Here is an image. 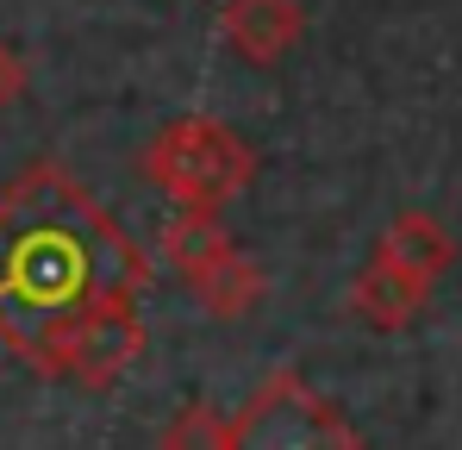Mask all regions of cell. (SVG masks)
Returning <instances> with one entry per match:
<instances>
[{
	"instance_id": "6da1fadb",
	"label": "cell",
	"mask_w": 462,
	"mask_h": 450,
	"mask_svg": "<svg viewBox=\"0 0 462 450\" xmlns=\"http://www.w3.org/2000/svg\"><path fill=\"white\" fill-rule=\"evenodd\" d=\"M151 257L88 201L69 169L32 163L0 194V344L32 363L51 319L88 295H144Z\"/></svg>"
},
{
	"instance_id": "7a4b0ae2",
	"label": "cell",
	"mask_w": 462,
	"mask_h": 450,
	"mask_svg": "<svg viewBox=\"0 0 462 450\" xmlns=\"http://www.w3.org/2000/svg\"><path fill=\"white\" fill-rule=\"evenodd\" d=\"M144 357V313L138 295H88L63 319L44 325L32 370L51 381H81V388H113L119 375Z\"/></svg>"
},
{
	"instance_id": "3957f363",
	"label": "cell",
	"mask_w": 462,
	"mask_h": 450,
	"mask_svg": "<svg viewBox=\"0 0 462 450\" xmlns=\"http://www.w3.org/2000/svg\"><path fill=\"white\" fill-rule=\"evenodd\" d=\"M144 175L181 207H226L231 194H244L256 182V150L244 145L226 119L181 113L151 138Z\"/></svg>"
},
{
	"instance_id": "277c9868",
	"label": "cell",
	"mask_w": 462,
	"mask_h": 450,
	"mask_svg": "<svg viewBox=\"0 0 462 450\" xmlns=\"http://www.w3.org/2000/svg\"><path fill=\"white\" fill-rule=\"evenodd\" d=\"M226 450H363V438L319 388L282 370L231 413Z\"/></svg>"
},
{
	"instance_id": "5b68a950",
	"label": "cell",
	"mask_w": 462,
	"mask_h": 450,
	"mask_svg": "<svg viewBox=\"0 0 462 450\" xmlns=\"http://www.w3.org/2000/svg\"><path fill=\"white\" fill-rule=\"evenodd\" d=\"M219 32L244 63H282L307 32V6L300 0H226Z\"/></svg>"
},
{
	"instance_id": "8992f818",
	"label": "cell",
	"mask_w": 462,
	"mask_h": 450,
	"mask_svg": "<svg viewBox=\"0 0 462 450\" xmlns=\"http://www.w3.org/2000/svg\"><path fill=\"white\" fill-rule=\"evenodd\" d=\"M431 295V282H419V276H406L400 263H387L382 250L363 263V276L350 282V313L363 319V325H375V332H406L412 319H419V306Z\"/></svg>"
},
{
	"instance_id": "52a82bcc",
	"label": "cell",
	"mask_w": 462,
	"mask_h": 450,
	"mask_svg": "<svg viewBox=\"0 0 462 450\" xmlns=\"http://www.w3.org/2000/svg\"><path fill=\"white\" fill-rule=\"evenodd\" d=\"M375 250H382L387 263H400L406 276H419V282H438L457 263V238L431 220V213H393V225L382 231Z\"/></svg>"
},
{
	"instance_id": "ba28073f",
	"label": "cell",
	"mask_w": 462,
	"mask_h": 450,
	"mask_svg": "<svg viewBox=\"0 0 462 450\" xmlns=\"http://www.w3.org/2000/svg\"><path fill=\"white\" fill-rule=\"evenodd\" d=\"M226 250H237L231 244L226 220H219V207H188L181 220L162 231V257H169V269L181 276V282H194V276H207Z\"/></svg>"
},
{
	"instance_id": "9c48e42d",
	"label": "cell",
	"mask_w": 462,
	"mask_h": 450,
	"mask_svg": "<svg viewBox=\"0 0 462 450\" xmlns=\"http://www.w3.org/2000/svg\"><path fill=\"white\" fill-rule=\"evenodd\" d=\"M188 288H194V300H200L213 319H244V313L263 300V288H269V282H263V269H256L244 250H226V257H219L207 276H194Z\"/></svg>"
},
{
	"instance_id": "30bf717a",
	"label": "cell",
	"mask_w": 462,
	"mask_h": 450,
	"mask_svg": "<svg viewBox=\"0 0 462 450\" xmlns=\"http://www.w3.org/2000/svg\"><path fill=\"white\" fill-rule=\"evenodd\" d=\"M226 432H231L226 413H213L207 400H188V407L162 426V450H226Z\"/></svg>"
},
{
	"instance_id": "8fae6325",
	"label": "cell",
	"mask_w": 462,
	"mask_h": 450,
	"mask_svg": "<svg viewBox=\"0 0 462 450\" xmlns=\"http://www.w3.org/2000/svg\"><path fill=\"white\" fill-rule=\"evenodd\" d=\"M25 81H32V75H25V57H19L13 44H0V107H13V100L25 94Z\"/></svg>"
}]
</instances>
